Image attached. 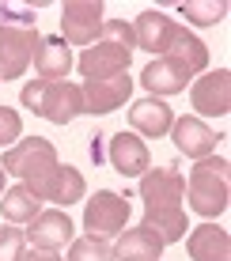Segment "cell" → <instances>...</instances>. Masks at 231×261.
I'll return each mask as SVG.
<instances>
[{
	"label": "cell",
	"mask_w": 231,
	"mask_h": 261,
	"mask_svg": "<svg viewBox=\"0 0 231 261\" xmlns=\"http://www.w3.org/2000/svg\"><path fill=\"white\" fill-rule=\"evenodd\" d=\"M133 49H137L133 27L125 19H102L99 38L80 53V76L84 80H106V76H118V72H129Z\"/></svg>",
	"instance_id": "2"
},
{
	"label": "cell",
	"mask_w": 231,
	"mask_h": 261,
	"mask_svg": "<svg viewBox=\"0 0 231 261\" xmlns=\"http://www.w3.org/2000/svg\"><path fill=\"white\" fill-rule=\"evenodd\" d=\"M174 31H178V23H174L171 15H163V12H140L137 23H133L137 49H148V53H156V57H163V53H167Z\"/></svg>",
	"instance_id": "12"
},
{
	"label": "cell",
	"mask_w": 231,
	"mask_h": 261,
	"mask_svg": "<svg viewBox=\"0 0 231 261\" xmlns=\"http://www.w3.org/2000/svg\"><path fill=\"white\" fill-rule=\"evenodd\" d=\"M27 250V235L19 227H0V261H19Z\"/></svg>",
	"instance_id": "25"
},
{
	"label": "cell",
	"mask_w": 231,
	"mask_h": 261,
	"mask_svg": "<svg viewBox=\"0 0 231 261\" xmlns=\"http://www.w3.org/2000/svg\"><path fill=\"white\" fill-rule=\"evenodd\" d=\"M0 167H4V174L19 178L38 201H46L61 163H57V148H53L46 137H27V140H15L12 148L4 151V163Z\"/></svg>",
	"instance_id": "3"
},
{
	"label": "cell",
	"mask_w": 231,
	"mask_h": 261,
	"mask_svg": "<svg viewBox=\"0 0 231 261\" xmlns=\"http://www.w3.org/2000/svg\"><path fill=\"white\" fill-rule=\"evenodd\" d=\"M0 19H8V27H34V8H23V4H0Z\"/></svg>",
	"instance_id": "27"
},
{
	"label": "cell",
	"mask_w": 231,
	"mask_h": 261,
	"mask_svg": "<svg viewBox=\"0 0 231 261\" xmlns=\"http://www.w3.org/2000/svg\"><path fill=\"white\" fill-rule=\"evenodd\" d=\"M34 68H38V76L46 80V84H57V80L68 76V68H72V49L61 42V34L38 42V49H34Z\"/></svg>",
	"instance_id": "18"
},
{
	"label": "cell",
	"mask_w": 231,
	"mask_h": 261,
	"mask_svg": "<svg viewBox=\"0 0 231 261\" xmlns=\"http://www.w3.org/2000/svg\"><path fill=\"white\" fill-rule=\"evenodd\" d=\"M224 15H227L224 0H186L182 4V19L193 27H216Z\"/></svg>",
	"instance_id": "23"
},
{
	"label": "cell",
	"mask_w": 231,
	"mask_h": 261,
	"mask_svg": "<svg viewBox=\"0 0 231 261\" xmlns=\"http://www.w3.org/2000/svg\"><path fill=\"white\" fill-rule=\"evenodd\" d=\"M190 72H186L178 61H171V57H156V61H148V68L140 72V84L152 91V98H163V95H178L186 91V84H190Z\"/></svg>",
	"instance_id": "16"
},
{
	"label": "cell",
	"mask_w": 231,
	"mask_h": 261,
	"mask_svg": "<svg viewBox=\"0 0 231 261\" xmlns=\"http://www.w3.org/2000/svg\"><path fill=\"white\" fill-rule=\"evenodd\" d=\"M84 193H87L84 174H80L76 167H57V178H53V186H49V197H46V201L61 204V208H68V204L84 201Z\"/></svg>",
	"instance_id": "22"
},
{
	"label": "cell",
	"mask_w": 231,
	"mask_h": 261,
	"mask_svg": "<svg viewBox=\"0 0 231 261\" xmlns=\"http://www.w3.org/2000/svg\"><path fill=\"white\" fill-rule=\"evenodd\" d=\"M140 201H144V223L140 227L156 231L159 239L167 242H178L186 239V231H190V223H186V178L178 170L171 167H148L144 174H140Z\"/></svg>",
	"instance_id": "1"
},
{
	"label": "cell",
	"mask_w": 231,
	"mask_h": 261,
	"mask_svg": "<svg viewBox=\"0 0 231 261\" xmlns=\"http://www.w3.org/2000/svg\"><path fill=\"white\" fill-rule=\"evenodd\" d=\"M125 223H129V201L114 190H99L84 208V231L91 239H114L125 231Z\"/></svg>",
	"instance_id": "6"
},
{
	"label": "cell",
	"mask_w": 231,
	"mask_h": 261,
	"mask_svg": "<svg viewBox=\"0 0 231 261\" xmlns=\"http://www.w3.org/2000/svg\"><path fill=\"white\" fill-rule=\"evenodd\" d=\"M106 159H110V167L118 170V174L125 178H137L148 170V144L137 137V133H118V137H110V151H106Z\"/></svg>",
	"instance_id": "13"
},
{
	"label": "cell",
	"mask_w": 231,
	"mask_h": 261,
	"mask_svg": "<svg viewBox=\"0 0 231 261\" xmlns=\"http://www.w3.org/2000/svg\"><path fill=\"white\" fill-rule=\"evenodd\" d=\"M129 125H133L137 137L159 140V137L171 133L174 114H171V106H167L163 98H140V102H133V110H129Z\"/></svg>",
	"instance_id": "14"
},
{
	"label": "cell",
	"mask_w": 231,
	"mask_h": 261,
	"mask_svg": "<svg viewBox=\"0 0 231 261\" xmlns=\"http://www.w3.org/2000/svg\"><path fill=\"white\" fill-rule=\"evenodd\" d=\"M42 34L34 27H8L0 23V80H19L27 65L34 61V49H38Z\"/></svg>",
	"instance_id": "7"
},
{
	"label": "cell",
	"mask_w": 231,
	"mask_h": 261,
	"mask_svg": "<svg viewBox=\"0 0 231 261\" xmlns=\"http://www.w3.org/2000/svg\"><path fill=\"white\" fill-rule=\"evenodd\" d=\"M186 250L193 261H231V235L216 223H201V227H190Z\"/></svg>",
	"instance_id": "17"
},
{
	"label": "cell",
	"mask_w": 231,
	"mask_h": 261,
	"mask_svg": "<svg viewBox=\"0 0 231 261\" xmlns=\"http://www.w3.org/2000/svg\"><path fill=\"white\" fill-rule=\"evenodd\" d=\"M159 254H163V239L148 227L121 231L118 246H114V257L118 261H159Z\"/></svg>",
	"instance_id": "19"
},
{
	"label": "cell",
	"mask_w": 231,
	"mask_h": 261,
	"mask_svg": "<svg viewBox=\"0 0 231 261\" xmlns=\"http://www.w3.org/2000/svg\"><path fill=\"white\" fill-rule=\"evenodd\" d=\"M102 31V4L99 0H68L61 8V42L65 46H91Z\"/></svg>",
	"instance_id": "8"
},
{
	"label": "cell",
	"mask_w": 231,
	"mask_h": 261,
	"mask_svg": "<svg viewBox=\"0 0 231 261\" xmlns=\"http://www.w3.org/2000/svg\"><path fill=\"white\" fill-rule=\"evenodd\" d=\"M0 197H4V167H0Z\"/></svg>",
	"instance_id": "29"
},
{
	"label": "cell",
	"mask_w": 231,
	"mask_h": 261,
	"mask_svg": "<svg viewBox=\"0 0 231 261\" xmlns=\"http://www.w3.org/2000/svg\"><path fill=\"white\" fill-rule=\"evenodd\" d=\"M19 137H23V118L12 106H0V148H12Z\"/></svg>",
	"instance_id": "26"
},
{
	"label": "cell",
	"mask_w": 231,
	"mask_h": 261,
	"mask_svg": "<svg viewBox=\"0 0 231 261\" xmlns=\"http://www.w3.org/2000/svg\"><path fill=\"white\" fill-rule=\"evenodd\" d=\"M129 95H133L129 72H118V76H106V80H84V87H80L84 114H114L118 106H125Z\"/></svg>",
	"instance_id": "10"
},
{
	"label": "cell",
	"mask_w": 231,
	"mask_h": 261,
	"mask_svg": "<svg viewBox=\"0 0 231 261\" xmlns=\"http://www.w3.org/2000/svg\"><path fill=\"white\" fill-rule=\"evenodd\" d=\"M0 212H4L8 223H31L34 216L42 212V201L34 197L27 186H12V190H4V201H0Z\"/></svg>",
	"instance_id": "21"
},
{
	"label": "cell",
	"mask_w": 231,
	"mask_h": 261,
	"mask_svg": "<svg viewBox=\"0 0 231 261\" xmlns=\"http://www.w3.org/2000/svg\"><path fill=\"white\" fill-rule=\"evenodd\" d=\"M23 235L34 242V250H61L65 242H72V220L61 208H42Z\"/></svg>",
	"instance_id": "11"
},
{
	"label": "cell",
	"mask_w": 231,
	"mask_h": 261,
	"mask_svg": "<svg viewBox=\"0 0 231 261\" xmlns=\"http://www.w3.org/2000/svg\"><path fill=\"white\" fill-rule=\"evenodd\" d=\"M227 193H231V167L224 155H205L197 159L186 178V197H190V208L197 216H220L227 208Z\"/></svg>",
	"instance_id": "4"
},
{
	"label": "cell",
	"mask_w": 231,
	"mask_h": 261,
	"mask_svg": "<svg viewBox=\"0 0 231 261\" xmlns=\"http://www.w3.org/2000/svg\"><path fill=\"white\" fill-rule=\"evenodd\" d=\"M19 261H65V257H57V250H23Z\"/></svg>",
	"instance_id": "28"
},
{
	"label": "cell",
	"mask_w": 231,
	"mask_h": 261,
	"mask_svg": "<svg viewBox=\"0 0 231 261\" xmlns=\"http://www.w3.org/2000/svg\"><path fill=\"white\" fill-rule=\"evenodd\" d=\"M190 102L205 118H227L231 114V72L216 68V72H205L201 80H193Z\"/></svg>",
	"instance_id": "9"
},
{
	"label": "cell",
	"mask_w": 231,
	"mask_h": 261,
	"mask_svg": "<svg viewBox=\"0 0 231 261\" xmlns=\"http://www.w3.org/2000/svg\"><path fill=\"white\" fill-rule=\"evenodd\" d=\"M68 261H114V246L106 239H76L72 246H68Z\"/></svg>",
	"instance_id": "24"
},
{
	"label": "cell",
	"mask_w": 231,
	"mask_h": 261,
	"mask_svg": "<svg viewBox=\"0 0 231 261\" xmlns=\"http://www.w3.org/2000/svg\"><path fill=\"white\" fill-rule=\"evenodd\" d=\"M171 140H174V148H178L182 155H190V159H205V155L216 151V133L201 118H174Z\"/></svg>",
	"instance_id": "15"
},
{
	"label": "cell",
	"mask_w": 231,
	"mask_h": 261,
	"mask_svg": "<svg viewBox=\"0 0 231 261\" xmlns=\"http://www.w3.org/2000/svg\"><path fill=\"white\" fill-rule=\"evenodd\" d=\"M163 57L178 61L190 76H197V72L209 68V49H205V42H201L197 34H190L186 27H178V31H174V38H171V46H167Z\"/></svg>",
	"instance_id": "20"
},
{
	"label": "cell",
	"mask_w": 231,
	"mask_h": 261,
	"mask_svg": "<svg viewBox=\"0 0 231 261\" xmlns=\"http://www.w3.org/2000/svg\"><path fill=\"white\" fill-rule=\"evenodd\" d=\"M23 106L34 114H42L53 125H68L76 114H84V98H80V87L68 84V80H57V84H46V80H31L23 87Z\"/></svg>",
	"instance_id": "5"
}]
</instances>
